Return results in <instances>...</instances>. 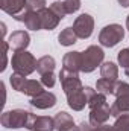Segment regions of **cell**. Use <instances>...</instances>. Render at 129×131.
<instances>
[{"label": "cell", "instance_id": "1", "mask_svg": "<svg viewBox=\"0 0 129 131\" xmlns=\"http://www.w3.org/2000/svg\"><path fill=\"white\" fill-rule=\"evenodd\" d=\"M11 64L14 69V73L28 76L36 69V60L33 58L32 53L26 50H15L11 60Z\"/></svg>", "mask_w": 129, "mask_h": 131}, {"label": "cell", "instance_id": "2", "mask_svg": "<svg viewBox=\"0 0 129 131\" xmlns=\"http://www.w3.org/2000/svg\"><path fill=\"white\" fill-rule=\"evenodd\" d=\"M115 102L111 107V114L119 117L125 113H129V84L128 82H115L114 93Z\"/></svg>", "mask_w": 129, "mask_h": 131}, {"label": "cell", "instance_id": "3", "mask_svg": "<svg viewBox=\"0 0 129 131\" xmlns=\"http://www.w3.org/2000/svg\"><path fill=\"white\" fill-rule=\"evenodd\" d=\"M82 57V66H81V72H85V73H90L96 69L97 66L102 64L103 61V50L99 47V46H90L85 52L81 53Z\"/></svg>", "mask_w": 129, "mask_h": 131}, {"label": "cell", "instance_id": "4", "mask_svg": "<svg viewBox=\"0 0 129 131\" xmlns=\"http://www.w3.org/2000/svg\"><path fill=\"white\" fill-rule=\"evenodd\" d=\"M125 37V29L120 26V25H108L105 26L102 31H100V35H99V41L102 46L105 47H114L117 43H120Z\"/></svg>", "mask_w": 129, "mask_h": 131}, {"label": "cell", "instance_id": "5", "mask_svg": "<svg viewBox=\"0 0 129 131\" xmlns=\"http://www.w3.org/2000/svg\"><path fill=\"white\" fill-rule=\"evenodd\" d=\"M31 113L24 110H11L3 113L2 116V125L6 128H26L29 122Z\"/></svg>", "mask_w": 129, "mask_h": 131}, {"label": "cell", "instance_id": "6", "mask_svg": "<svg viewBox=\"0 0 129 131\" xmlns=\"http://www.w3.org/2000/svg\"><path fill=\"white\" fill-rule=\"evenodd\" d=\"M59 79H61V84H62V89L65 92V96H70V95H74L78 92H82L85 87L82 85L78 73L74 72H68L62 69L59 72Z\"/></svg>", "mask_w": 129, "mask_h": 131}, {"label": "cell", "instance_id": "7", "mask_svg": "<svg viewBox=\"0 0 129 131\" xmlns=\"http://www.w3.org/2000/svg\"><path fill=\"white\" fill-rule=\"evenodd\" d=\"M93 29H94V20H93V17L90 14L79 15L74 20V23H73V31H74V34L78 35V38H82V40L91 37Z\"/></svg>", "mask_w": 129, "mask_h": 131}, {"label": "cell", "instance_id": "8", "mask_svg": "<svg viewBox=\"0 0 129 131\" xmlns=\"http://www.w3.org/2000/svg\"><path fill=\"white\" fill-rule=\"evenodd\" d=\"M109 116H112V114H111V107L108 105L106 101L90 107V124L93 127L103 125L109 119Z\"/></svg>", "mask_w": 129, "mask_h": 131}, {"label": "cell", "instance_id": "9", "mask_svg": "<svg viewBox=\"0 0 129 131\" xmlns=\"http://www.w3.org/2000/svg\"><path fill=\"white\" fill-rule=\"evenodd\" d=\"M28 130L31 131H53L55 130V119L49 116H35L31 113Z\"/></svg>", "mask_w": 129, "mask_h": 131}, {"label": "cell", "instance_id": "10", "mask_svg": "<svg viewBox=\"0 0 129 131\" xmlns=\"http://www.w3.org/2000/svg\"><path fill=\"white\" fill-rule=\"evenodd\" d=\"M14 18L18 20V21H23L28 29H32V31L41 29V20H40V14L38 12H32V11L24 9L23 12L14 15Z\"/></svg>", "mask_w": 129, "mask_h": 131}, {"label": "cell", "instance_id": "11", "mask_svg": "<svg viewBox=\"0 0 129 131\" xmlns=\"http://www.w3.org/2000/svg\"><path fill=\"white\" fill-rule=\"evenodd\" d=\"M53 119H55V128L58 131H79V127L74 125L73 117L65 111H59Z\"/></svg>", "mask_w": 129, "mask_h": 131}, {"label": "cell", "instance_id": "12", "mask_svg": "<svg viewBox=\"0 0 129 131\" xmlns=\"http://www.w3.org/2000/svg\"><path fill=\"white\" fill-rule=\"evenodd\" d=\"M56 104V96L50 92H43L36 96L31 99V105L40 110H46V108H52Z\"/></svg>", "mask_w": 129, "mask_h": 131}, {"label": "cell", "instance_id": "13", "mask_svg": "<svg viewBox=\"0 0 129 131\" xmlns=\"http://www.w3.org/2000/svg\"><path fill=\"white\" fill-rule=\"evenodd\" d=\"M40 14V20H41V29H47V31H52V29H55L56 26H58V23H59V17L49 8H44L43 11H40L38 12Z\"/></svg>", "mask_w": 129, "mask_h": 131}, {"label": "cell", "instance_id": "14", "mask_svg": "<svg viewBox=\"0 0 129 131\" xmlns=\"http://www.w3.org/2000/svg\"><path fill=\"white\" fill-rule=\"evenodd\" d=\"M29 34L26 31H15L9 37V46L14 50H24L29 46Z\"/></svg>", "mask_w": 129, "mask_h": 131}, {"label": "cell", "instance_id": "15", "mask_svg": "<svg viewBox=\"0 0 129 131\" xmlns=\"http://www.w3.org/2000/svg\"><path fill=\"white\" fill-rule=\"evenodd\" d=\"M0 8L6 12L11 14L12 17L23 12L26 8V0H0Z\"/></svg>", "mask_w": 129, "mask_h": 131}, {"label": "cell", "instance_id": "16", "mask_svg": "<svg viewBox=\"0 0 129 131\" xmlns=\"http://www.w3.org/2000/svg\"><path fill=\"white\" fill-rule=\"evenodd\" d=\"M81 66H82L81 52H68L64 57V69L65 70L78 73L81 70Z\"/></svg>", "mask_w": 129, "mask_h": 131}, {"label": "cell", "instance_id": "17", "mask_svg": "<svg viewBox=\"0 0 129 131\" xmlns=\"http://www.w3.org/2000/svg\"><path fill=\"white\" fill-rule=\"evenodd\" d=\"M55 70V60L49 55H44L41 57L38 61H36V72L44 75V73H50Z\"/></svg>", "mask_w": 129, "mask_h": 131}, {"label": "cell", "instance_id": "18", "mask_svg": "<svg viewBox=\"0 0 129 131\" xmlns=\"http://www.w3.org/2000/svg\"><path fill=\"white\" fill-rule=\"evenodd\" d=\"M43 92H44V89H43L41 82H38L35 79H26V84H24V87L21 90V93H24V95H28L31 98L40 95V93H43Z\"/></svg>", "mask_w": 129, "mask_h": 131}, {"label": "cell", "instance_id": "19", "mask_svg": "<svg viewBox=\"0 0 129 131\" xmlns=\"http://www.w3.org/2000/svg\"><path fill=\"white\" fill-rule=\"evenodd\" d=\"M100 75H102V78H105V79L117 81L119 69H117V66L114 64V63L108 61V63H103V64H102V67H100Z\"/></svg>", "mask_w": 129, "mask_h": 131}, {"label": "cell", "instance_id": "20", "mask_svg": "<svg viewBox=\"0 0 129 131\" xmlns=\"http://www.w3.org/2000/svg\"><path fill=\"white\" fill-rule=\"evenodd\" d=\"M58 40H59V43H61L62 46H71V44H74V43H76L78 35L74 34L73 28H65L64 31L59 34Z\"/></svg>", "mask_w": 129, "mask_h": 131}, {"label": "cell", "instance_id": "21", "mask_svg": "<svg viewBox=\"0 0 129 131\" xmlns=\"http://www.w3.org/2000/svg\"><path fill=\"white\" fill-rule=\"evenodd\" d=\"M115 82H117V81H111V79L100 78V79L97 81V84H96L97 92H99V93H103V95H112V93H114Z\"/></svg>", "mask_w": 129, "mask_h": 131}, {"label": "cell", "instance_id": "22", "mask_svg": "<svg viewBox=\"0 0 129 131\" xmlns=\"http://www.w3.org/2000/svg\"><path fill=\"white\" fill-rule=\"evenodd\" d=\"M112 131H129V113L117 117L115 124L112 125Z\"/></svg>", "mask_w": 129, "mask_h": 131}, {"label": "cell", "instance_id": "23", "mask_svg": "<svg viewBox=\"0 0 129 131\" xmlns=\"http://www.w3.org/2000/svg\"><path fill=\"white\" fill-rule=\"evenodd\" d=\"M9 81H11L12 89L17 90V92H21L23 87H24V84H26V78L23 75H18V73H12L11 78H9Z\"/></svg>", "mask_w": 129, "mask_h": 131}, {"label": "cell", "instance_id": "24", "mask_svg": "<svg viewBox=\"0 0 129 131\" xmlns=\"http://www.w3.org/2000/svg\"><path fill=\"white\" fill-rule=\"evenodd\" d=\"M46 8V0H26V8L28 11L32 12H40Z\"/></svg>", "mask_w": 129, "mask_h": 131}, {"label": "cell", "instance_id": "25", "mask_svg": "<svg viewBox=\"0 0 129 131\" xmlns=\"http://www.w3.org/2000/svg\"><path fill=\"white\" fill-rule=\"evenodd\" d=\"M119 63L123 67L125 73L129 76V49H122L119 52Z\"/></svg>", "mask_w": 129, "mask_h": 131}, {"label": "cell", "instance_id": "26", "mask_svg": "<svg viewBox=\"0 0 129 131\" xmlns=\"http://www.w3.org/2000/svg\"><path fill=\"white\" fill-rule=\"evenodd\" d=\"M50 9H52L59 18H64L65 15H67V11H65V8H64V2H53V3L50 5Z\"/></svg>", "mask_w": 129, "mask_h": 131}, {"label": "cell", "instance_id": "27", "mask_svg": "<svg viewBox=\"0 0 129 131\" xmlns=\"http://www.w3.org/2000/svg\"><path fill=\"white\" fill-rule=\"evenodd\" d=\"M64 8L67 11V14H73V12L79 11L81 0H64Z\"/></svg>", "mask_w": 129, "mask_h": 131}, {"label": "cell", "instance_id": "28", "mask_svg": "<svg viewBox=\"0 0 129 131\" xmlns=\"http://www.w3.org/2000/svg\"><path fill=\"white\" fill-rule=\"evenodd\" d=\"M41 82H43V85H46V87H50V89H52V87L55 85V75H53V72L41 75Z\"/></svg>", "mask_w": 129, "mask_h": 131}, {"label": "cell", "instance_id": "29", "mask_svg": "<svg viewBox=\"0 0 129 131\" xmlns=\"http://www.w3.org/2000/svg\"><path fill=\"white\" fill-rule=\"evenodd\" d=\"M2 46H3V52H2L3 61H2V67H0V70H5V69H6V58H8V55H6V52H8V43H6V41H3V43H2Z\"/></svg>", "mask_w": 129, "mask_h": 131}, {"label": "cell", "instance_id": "30", "mask_svg": "<svg viewBox=\"0 0 129 131\" xmlns=\"http://www.w3.org/2000/svg\"><path fill=\"white\" fill-rule=\"evenodd\" d=\"M91 131H112V127H109V125H97V127H93V130Z\"/></svg>", "mask_w": 129, "mask_h": 131}, {"label": "cell", "instance_id": "31", "mask_svg": "<svg viewBox=\"0 0 129 131\" xmlns=\"http://www.w3.org/2000/svg\"><path fill=\"white\" fill-rule=\"evenodd\" d=\"M91 130H93V125H91V124H85V122H82L81 127H79V131H91Z\"/></svg>", "mask_w": 129, "mask_h": 131}, {"label": "cell", "instance_id": "32", "mask_svg": "<svg viewBox=\"0 0 129 131\" xmlns=\"http://www.w3.org/2000/svg\"><path fill=\"white\" fill-rule=\"evenodd\" d=\"M119 3H120L122 6H125V8H128L129 6V0H119Z\"/></svg>", "mask_w": 129, "mask_h": 131}, {"label": "cell", "instance_id": "33", "mask_svg": "<svg viewBox=\"0 0 129 131\" xmlns=\"http://www.w3.org/2000/svg\"><path fill=\"white\" fill-rule=\"evenodd\" d=\"M126 28H128V31H129V17L126 18Z\"/></svg>", "mask_w": 129, "mask_h": 131}]
</instances>
